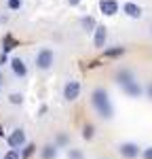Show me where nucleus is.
Here are the masks:
<instances>
[{
    "label": "nucleus",
    "mask_w": 152,
    "mask_h": 159,
    "mask_svg": "<svg viewBox=\"0 0 152 159\" xmlns=\"http://www.w3.org/2000/svg\"><path fill=\"white\" fill-rule=\"evenodd\" d=\"M91 106L97 112V117H101L103 121H110L114 117V106H112V100H110V93L103 87H95L91 91Z\"/></svg>",
    "instance_id": "f257e3e1"
},
{
    "label": "nucleus",
    "mask_w": 152,
    "mask_h": 159,
    "mask_svg": "<svg viewBox=\"0 0 152 159\" xmlns=\"http://www.w3.org/2000/svg\"><path fill=\"white\" fill-rule=\"evenodd\" d=\"M53 64H55V51L51 47H42L36 53V68L42 70V72H47V70L53 68Z\"/></svg>",
    "instance_id": "f03ea898"
},
{
    "label": "nucleus",
    "mask_w": 152,
    "mask_h": 159,
    "mask_svg": "<svg viewBox=\"0 0 152 159\" xmlns=\"http://www.w3.org/2000/svg\"><path fill=\"white\" fill-rule=\"evenodd\" d=\"M139 153H141V147H139L137 142L127 140V142H120L118 144V155L123 159H137Z\"/></svg>",
    "instance_id": "7ed1b4c3"
},
{
    "label": "nucleus",
    "mask_w": 152,
    "mask_h": 159,
    "mask_svg": "<svg viewBox=\"0 0 152 159\" xmlns=\"http://www.w3.org/2000/svg\"><path fill=\"white\" fill-rule=\"evenodd\" d=\"M80 83L78 81H74V79H70L65 85H63V89H61V96H63V100L65 102H74V100H78V96H80Z\"/></svg>",
    "instance_id": "20e7f679"
},
{
    "label": "nucleus",
    "mask_w": 152,
    "mask_h": 159,
    "mask_svg": "<svg viewBox=\"0 0 152 159\" xmlns=\"http://www.w3.org/2000/svg\"><path fill=\"white\" fill-rule=\"evenodd\" d=\"M25 142H27V136H25V129H23V127L13 129L11 134H9V138H6V144H9L11 148H15V151H19Z\"/></svg>",
    "instance_id": "39448f33"
},
{
    "label": "nucleus",
    "mask_w": 152,
    "mask_h": 159,
    "mask_svg": "<svg viewBox=\"0 0 152 159\" xmlns=\"http://www.w3.org/2000/svg\"><path fill=\"white\" fill-rule=\"evenodd\" d=\"M108 43V28L103 24H97L95 30H93V47L95 49H103Z\"/></svg>",
    "instance_id": "423d86ee"
},
{
    "label": "nucleus",
    "mask_w": 152,
    "mask_h": 159,
    "mask_svg": "<svg viewBox=\"0 0 152 159\" xmlns=\"http://www.w3.org/2000/svg\"><path fill=\"white\" fill-rule=\"evenodd\" d=\"M9 66H11L13 76H17V79H25L27 76V64H25L23 57H11Z\"/></svg>",
    "instance_id": "0eeeda50"
},
{
    "label": "nucleus",
    "mask_w": 152,
    "mask_h": 159,
    "mask_svg": "<svg viewBox=\"0 0 152 159\" xmlns=\"http://www.w3.org/2000/svg\"><path fill=\"white\" fill-rule=\"evenodd\" d=\"M120 11L118 0H99V13L106 17H114L116 13Z\"/></svg>",
    "instance_id": "6e6552de"
},
{
    "label": "nucleus",
    "mask_w": 152,
    "mask_h": 159,
    "mask_svg": "<svg viewBox=\"0 0 152 159\" xmlns=\"http://www.w3.org/2000/svg\"><path fill=\"white\" fill-rule=\"evenodd\" d=\"M123 13H125L129 19H141V15H144L141 7H139L137 2H131V0L123 4Z\"/></svg>",
    "instance_id": "1a4fd4ad"
},
{
    "label": "nucleus",
    "mask_w": 152,
    "mask_h": 159,
    "mask_svg": "<svg viewBox=\"0 0 152 159\" xmlns=\"http://www.w3.org/2000/svg\"><path fill=\"white\" fill-rule=\"evenodd\" d=\"M120 89L125 91L129 98H141V96H144V87L137 83V79H135V81H131V83H127V85L120 87Z\"/></svg>",
    "instance_id": "9d476101"
},
{
    "label": "nucleus",
    "mask_w": 152,
    "mask_h": 159,
    "mask_svg": "<svg viewBox=\"0 0 152 159\" xmlns=\"http://www.w3.org/2000/svg\"><path fill=\"white\" fill-rule=\"evenodd\" d=\"M131 81H135L133 70H129V68H120V70L116 72V83H118L120 87H125L127 83H131Z\"/></svg>",
    "instance_id": "9b49d317"
},
{
    "label": "nucleus",
    "mask_w": 152,
    "mask_h": 159,
    "mask_svg": "<svg viewBox=\"0 0 152 159\" xmlns=\"http://www.w3.org/2000/svg\"><path fill=\"white\" fill-rule=\"evenodd\" d=\"M15 47H19V43H17V38L13 36V34H4L2 36V51L0 53H4V55H9Z\"/></svg>",
    "instance_id": "f8f14e48"
},
{
    "label": "nucleus",
    "mask_w": 152,
    "mask_h": 159,
    "mask_svg": "<svg viewBox=\"0 0 152 159\" xmlns=\"http://www.w3.org/2000/svg\"><path fill=\"white\" fill-rule=\"evenodd\" d=\"M57 153H59V148L49 142V144H44L40 148V159H57Z\"/></svg>",
    "instance_id": "ddd939ff"
},
{
    "label": "nucleus",
    "mask_w": 152,
    "mask_h": 159,
    "mask_svg": "<svg viewBox=\"0 0 152 159\" xmlns=\"http://www.w3.org/2000/svg\"><path fill=\"white\" fill-rule=\"evenodd\" d=\"M123 53H125V47L116 45V47H108V49H103V57H108V60H114V57H120Z\"/></svg>",
    "instance_id": "4468645a"
},
{
    "label": "nucleus",
    "mask_w": 152,
    "mask_h": 159,
    "mask_svg": "<svg viewBox=\"0 0 152 159\" xmlns=\"http://www.w3.org/2000/svg\"><path fill=\"white\" fill-rule=\"evenodd\" d=\"M34 153H36V144H32V142H25L23 147L19 148V157L21 159H30Z\"/></svg>",
    "instance_id": "2eb2a0df"
},
{
    "label": "nucleus",
    "mask_w": 152,
    "mask_h": 159,
    "mask_svg": "<svg viewBox=\"0 0 152 159\" xmlns=\"http://www.w3.org/2000/svg\"><path fill=\"white\" fill-rule=\"evenodd\" d=\"M95 17H91V15H85L82 19H80V28L85 30V32H93L95 30Z\"/></svg>",
    "instance_id": "dca6fc26"
},
{
    "label": "nucleus",
    "mask_w": 152,
    "mask_h": 159,
    "mask_svg": "<svg viewBox=\"0 0 152 159\" xmlns=\"http://www.w3.org/2000/svg\"><path fill=\"white\" fill-rule=\"evenodd\" d=\"M93 136H95V125H93V123H87V125L82 127V138H85V140H93Z\"/></svg>",
    "instance_id": "f3484780"
},
{
    "label": "nucleus",
    "mask_w": 152,
    "mask_h": 159,
    "mask_svg": "<svg viewBox=\"0 0 152 159\" xmlns=\"http://www.w3.org/2000/svg\"><path fill=\"white\" fill-rule=\"evenodd\" d=\"M57 148H63L70 144V138H68V134H57V138H55V142H53Z\"/></svg>",
    "instance_id": "a211bd4d"
},
{
    "label": "nucleus",
    "mask_w": 152,
    "mask_h": 159,
    "mask_svg": "<svg viewBox=\"0 0 152 159\" xmlns=\"http://www.w3.org/2000/svg\"><path fill=\"white\" fill-rule=\"evenodd\" d=\"M9 102L11 104H23V93H19V91H13V93H9Z\"/></svg>",
    "instance_id": "6ab92c4d"
},
{
    "label": "nucleus",
    "mask_w": 152,
    "mask_h": 159,
    "mask_svg": "<svg viewBox=\"0 0 152 159\" xmlns=\"http://www.w3.org/2000/svg\"><path fill=\"white\" fill-rule=\"evenodd\" d=\"M68 159H87L80 148H68Z\"/></svg>",
    "instance_id": "aec40b11"
},
{
    "label": "nucleus",
    "mask_w": 152,
    "mask_h": 159,
    "mask_svg": "<svg viewBox=\"0 0 152 159\" xmlns=\"http://www.w3.org/2000/svg\"><path fill=\"white\" fill-rule=\"evenodd\" d=\"M6 7H9L11 11H19V9L23 7V0H6Z\"/></svg>",
    "instance_id": "412c9836"
},
{
    "label": "nucleus",
    "mask_w": 152,
    "mask_h": 159,
    "mask_svg": "<svg viewBox=\"0 0 152 159\" xmlns=\"http://www.w3.org/2000/svg\"><path fill=\"white\" fill-rule=\"evenodd\" d=\"M2 159H21V157H19V151H15V148H9V151L2 155Z\"/></svg>",
    "instance_id": "4be33fe9"
},
{
    "label": "nucleus",
    "mask_w": 152,
    "mask_h": 159,
    "mask_svg": "<svg viewBox=\"0 0 152 159\" xmlns=\"http://www.w3.org/2000/svg\"><path fill=\"white\" fill-rule=\"evenodd\" d=\"M139 157H141V159H152V147H146V148H141V153H139Z\"/></svg>",
    "instance_id": "5701e85b"
},
{
    "label": "nucleus",
    "mask_w": 152,
    "mask_h": 159,
    "mask_svg": "<svg viewBox=\"0 0 152 159\" xmlns=\"http://www.w3.org/2000/svg\"><path fill=\"white\" fill-rule=\"evenodd\" d=\"M144 93H146V98H148V100H152V81L144 87Z\"/></svg>",
    "instance_id": "b1692460"
},
{
    "label": "nucleus",
    "mask_w": 152,
    "mask_h": 159,
    "mask_svg": "<svg viewBox=\"0 0 152 159\" xmlns=\"http://www.w3.org/2000/svg\"><path fill=\"white\" fill-rule=\"evenodd\" d=\"M6 64H9V55L0 53V66H6Z\"/></svg>",
    "instance_id": "393cba45"
},
{
    "label": "nucleus",
    "mask_w": 152,
    "mask_h": 159,
    "mask_svg": "<svg viewBox=\"0 0 152 159\" xmlns=\"http://www.w3.org/2000/svg\"><path fill=\"white\" fill-rule=\"evenodd\" d=\"M80 2H82V0H68V4H70V7H78Z\"/></svg>",
    "instance_id": "a878e982"
},
{
    "label": "nucleus",
    "mask_w": 152,
    "mask_h": 159,
    "mask_svg": "<svg viewBox=\"0 0 152 159\" xmlns=\"http://www.w3.org/2000/svg\"><path fill=\"white\" fill-rule=\"evenodd\" d=\"M4 136V127H2V123H0V138Z\"/></svg>",
    "instance_id": "bb28decb"
}]
</instances>
